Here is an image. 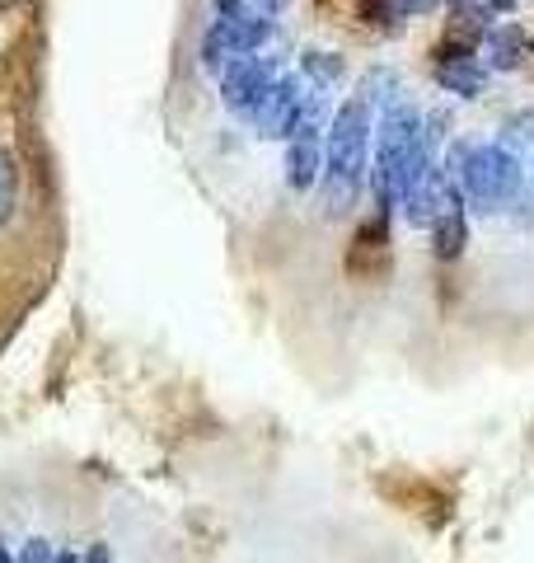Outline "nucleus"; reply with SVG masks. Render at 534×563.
Here are the masks:
<instances>
[{"instance_id":"obj_1","label":"nucleus","mask_w":534,"mask_h":563,"mask_svg":"<svg viewBox=\"0 0 534 563\" xmlns=\"http://www.w3.org/2000/svg\"><path fill=\"white\" fill-rule=\"evenodd\" d=\"M370 136H376V109L352 95L337 103L324 132V174H319V198H324V217H347L361 198L366 169H370Z\"/></svg>"},{"instance_id":"obj_9","label":"nucleus","mask_w":534,"mask_h":563,"mask_svg":"<svg viewBox=\"0 0 534 563\" xmlns=\"http://www.w3.org/2000/svg\"><path fill=\"white\" fill-rule=\"evenodd\" d=\"M445 14H450V20H445L441 38L465 43V47H478V43H483V33L492 29V24H488L492 10L483 5V0H450V5H445Z\"/></svg>"},{"instance_id":"obj_5","label":"nucleus","mask_w":534,"mask_h":563,"mask_svg":"<svg viewBox=\"0 0 534 563\" xmlns=\"http://www.w3.org/2000/svg\"><path fill=\"white\" fill-rule=\"evenodd\" d=\"M300 103H305V80L300 76H281L263 90V99L254 103V113H248V122H254V132L263 141H287L296 118H300Z\"/></svg>"},{"instance_id":"obj_21","label":"nucleus","mask_w":534,"mask_h":563,"mask_svg":"<svg viewBox=\"0 0 534 563\" xmlns=\"http://www.w3.org/2000/svg\"><path fill=\"white\" fill-rule=\"evenodd\" d=\"M380 5H385V0H366V10H370V14H380Z\"/></svg>"},{"instance_id":"obj_10","label":"nucleus","mask_w":534,"mask_h":563,"mask_svg":"<svg viewBox=\"0 0 534 563\" xmlns=\"http://www.w3.org/2000/svg\"><path fill=\"white\" fill-rule=\"evenodd\" d=\"M483 47H488V70H515L525 62V47H530V38H525V29L521 24H492L488 33H483Z\"/></svg>"},{"instance_id":"obj_8","label":"nucleus","mask_w":534,"mask_h":563,"mask_svg":"<svg viewBox=\"0 0 534 563\" xmlns=\"http://www.w3.org/2000/svg\"><path fill=\"white\" fill-rule=\"evenodd\" d=\"M319 174H324V132L296 128L287 136V184L296 192H314Z\"/></svg>"},{"instance_id":"obj_2","label":"nucleus","mask_w":534,"mask_h":563,"mask_svg":"<svg viewBox=\"0 0 534 563\" xmlns=\"http://www.w3.org/2000/svg\"><path fill=\"white\" fill-rule=\"evenodd\" d=\"M426 165H432V151L422 141V113L403 99L380 109L376 136H370V169H366L370 192H376V211L394 217L399 198L422 179Z\"/></svg>"},{"instance_id":"obj_6","label":"nucleus","mask_w":534,"mask_h":563,"mask_svg":"<svg viewBox=\"0 0 534 563\" xmlns=\"http://www.w3.org/2000/svg\"><path fill=\"white\" fill-rule=\"evenodd\" d=\"M272 80H277V62H267L263 52H248V57L225 62V70H221V103L235 118H248Z\"/></svg>"},{"instance_id":"obj_14","label":"nucleus","mask_w":534,"mask_h":563,"mask_svg":"<svg viewBox=\"0 0 534 563\" xmlns=\"http://www.w3.org/2000/svg\"><path fill=\"white\" fill-rule=\"evenodd\" d=\"M14 202H20V169H14L10 151H0V225L14 217Z\"/></svg>"},{"instance_id":"obj_3","label":"nucleus","mask_w":534,"mask_h":563,"mask_svg":"<svg viewBox=\"0 0 534 563\" xmlns=\"http://www.w3.org/2000/svg\"><path fill=\"white\" fill-rule=\"evenodd\" d=\"M441 169L450 174V184L459 188L465 207L483 211V217L488 211L515 207L521 192H525L521 155H515L507 141H483V146H474V141H450Z\"/></svg>"},{"instance_id":"obj_4","label":"nucleus","mask_w":534,"mask_h":563,"mask_svg":"<svg viewBox=\"0 0 534 563\" xmlns=\"http://www.w3.org/2000/svg\"><path fill=\"white\" fill-rule=\"evenodd\" d=\"M488 76H492V70L478 62L474 47L450 43V38H441L432 47V80L441 85L445 95H455V99H483L488 95Z\"/></svg>"},{"instance_id":"obj_12","label":"nucleus","mask_w":534,"mask_h":563,"mask_svg":"<svg viewBox=\"0 0 534 563\" xmlns=\"http://www.w3.org/2000/svg\"><path fill=\"white\" fill-rule=\"evenodd\" d=\"M300 76H305L310 85H319V90H333V85L347 76V62L337 57V52H319V47H310L305 57H300Z\"/></svg>"},{"instance_id":"obj_13","label":"nucleus","mask_w":534,"mask_h":563,"mask_svg":"<svg viewBox=\"0 0 534 563\" xmlns=\"http://www.w3.org/2000/svg\"><path fill=\"white\" fill-rule=\"evenodd\" d=\"M361 95L370 109H389V103H399V76L394 70H385V66H376V70H366L361 76Z\"/></svg>"},{"instance_id":"obj_18","label":"nucleus","mask_w":534,"mask_h":563,"mask_svg":"<svg viewBox=\"0 0 534 563\" xmlns=\"http://www.w3.org/2000/svg\"><path fill=\"white\" fill-rule=\"evenodd\" d=\"M483 5H488L492 14H502V10H515V5H521V0H483Z\"/></svg>"},{"instance_id":"obj_15","label":"nucleus","mask_w":534,"mask_h":563,"mask_svg":"<svg viewBox=\"0 0 534 563\" xmlns=\"http://www.w3.org/2000/svg\"><path fill=\"white\" fill-rule=\"evenodd\" d=\"M441 5H445V0H385L380 20H413V14H432Z\"/></svg>"},{"instance_id":"obj_20","label":"nucleus","mask_w":534,"mask_h":563,"mask_svg":"<svg viewBox=\"0 0 534 563\" xmlns=\"http://www.w3.org/2000/svg\"><path fill=\"white\" fill-rule=\"evenodd\" d=\"M0 563H20V559L10 554V544H5V540H0Z\"/></svg>"},{"instance_id":"obj_16","label":"nucleus","mask_w":534,"mask_h":563,"mask_svg":"<svg viewBox=\"0 0 534 563\" xmlns=\"http://www.w3.org/2000/svg\"><path fill=\"white\" fill-rule=\"evenodd\" d=\"M52 559H57V544H47L43 536L24 540V550H20V563H52Z\"/></svg>"},{"instance_id":"obj_7","label":"nucleus","mask_w":534,"mask_h":563,"mask_svg":"<svg viewBox=\"0 0 534 563\" xmlns=\"http://www.w3.org/2000/svg\"><path fill=\"white\" fill-rule=\"evenodd\" d=\"M399 207H403V217H408V221L426 231V225H432L436 217H445V211H455V207H465V198H459V188L450 184V174H445V169L432 161L422 179L399 198Z\"/></svg>"},{"instance_id":"obj_19","label":"nucleus","mask_w":534,"mask_h":563,"mask_svg":"<svg viewBox=\"0 0 534 563\" xmlns=\"http://www.w3.org/2000/svg\"><path fill=\"white\" fill-rule=\"evenodd\" d=\"M52 563H80V554L76 550H57V559H52Z\"/></svg>"},{"instance_id":"obj_17","label":"nucleus","mask_w":534,"mask_h":563,"mask_svg":"<svg viewBox=\"0 0 534 563\" xmlns=\"http://www.w3.org/2000/svg\"><path fill=\"white\" fill-rule=\"evenodd\" d=\"M80 563H113V550L109 544H89V550L80 554Z\"/></svg>"},{"instance_id":"obj_11","label":"nucleus","mask_w":534,"mask_h":563,"mask_svg":"<svg viewBox=\"0 0 534 563\" xmlns=\"http://www.w3.org/2000/svg\"><path fill=\"white\" fill-rule=\"evenodd\" d=\"M426 231H432V254L441 263H455L459 254H465V244H469V217H465V207H455V211H445V217H436Z\"/></svg>"}]
</instances>
